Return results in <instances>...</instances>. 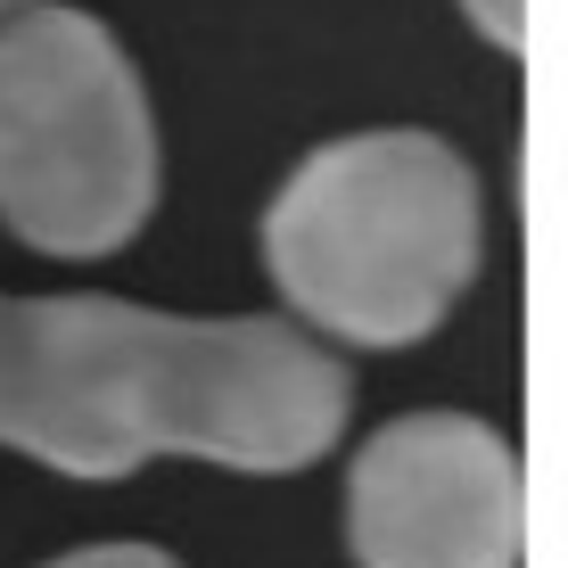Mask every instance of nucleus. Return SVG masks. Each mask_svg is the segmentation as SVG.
I'll return each instance as SVG.
<instances>
[{
  "instance_id": "nucleus-1",
  "label": "nucleus",
  "mask_w": 568,
  "mask_h": 568,
  "mask_svg": "<svg viewBox=\"0 0 568 568\" xmlns=\"http://www.w3.org/2000/svg\"><path fill=\"white\" fill-rule=\"evenodd\" d=\"M355 379L338 346L272 313H149L124 297H0V445L58 478L115 486L182 454L214 469L322 462Z\"/></svg>"
},
{
  "instance_id": "nucleus-2",
  "label": "nucleus",
  "mask_w": 568,
  "mask_h": 568,
  "mask_svg": "<svg viewBox=\"0 0 568 568\" xmlns=\"http://www.w3.org/2000/svg\"><path fill=\"white\" fill-rule=\"evenodd\" d=\"M486 256L478 173L437 132H346L272 190L264 264L305 338L420 346Z\"/></svg>"
},
{
  "instance_id": "nucleus-3",
  "label": "nucleus",
  "mask_w": 568,
  "mask_h": 568,
  "mask_svg": "<svg viewBox=\"0 0 568 568\" xmlns=\"http://www.w3.org/2000/svg\"><path fill=\"white\" fill-rule=\"evenodd\" d=\"M156 115L91 9L0 17V223L42 256H115L156 214Z\"/></svg>"
},
{
  "instance_id": "nucleus-4",
  "label": "nucleus",
  "mask_w": 568,
  "mask_h": 568,
  "mask_svg": "<svg viewBox=\"0 0 568 568\" xmlns=\"http://www.w3.org/2000/svg\"><path fill=\"white\" fill-rule=\"evenodd\" d=\"M346 544L363 568H519L527 486L478 413H404L346 469Z\"/></svg>"
},
{
  "instance_id": "nucleus-5",
  "label": "nucleus",
  "mask_w": 568,
  "mask_h": 568,
  "mask_svg": "<svg viewBox=\"0 0 568 568\" xmlns=\"http://www.w3.org/2000/svg\"><path fill=\"white\" fill-rule=\"evenodd\" d=\"M462 17H469L495 50H519V42H527V0H462Z\"/></svg>"
},
{
  "instance_id": "nucleus-6",
  "label": "nucleus",
  "mask_w": 568,
  "mask_h": 568,
  "mask_svg": "<svg viewBox=\"0 0 568 568\" xmlns=\"http://www.w3.org/2000/svg\"><path fill=\"white\" fill-rule=\"evenodd\" d=\"M50 568H173L156 544H83V552L50 560Z\"/></svg>"
},
{
  "instance_id": "nucleus-7",
  "label": "nucleus",
  "mask_w": 568,
  "mask_h": 568,
  "mask_svg": "<svg viewBox=\"0 0 568 568\" xmlns=\"http://www.w3.org/2000/svg\"><path fill=\"white\" fill-rule=\"evenodd\" d=\"M9 9H26V0H0V17H9Z\"/></svg>"
}]
</instances>
